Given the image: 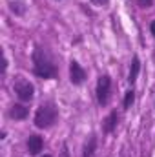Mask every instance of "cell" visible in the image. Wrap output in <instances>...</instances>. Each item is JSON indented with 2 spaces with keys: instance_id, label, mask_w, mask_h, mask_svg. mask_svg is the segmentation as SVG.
<instances>
[{
  "instance_id": "1",
  "label": "cell",
  "mask_w": 155,
  "mask_h": 157,
  "mask_svg": "<svg viewBox=\"0 0 155 157\" xmlns=\"http://www.w3.org/2000/svg\"><path fill=\"white\" fill-rule=\"evenodd\" d=\"M33 60V73L40 78H55L59 75V64L57 59L53 57V53L44 48V46H37L33 49L31 55Z\"/></svg>"
},
{
  "instance_id": "2",
  "label": "cell",
  "mask_w": 155,
  "mask_h": 157,
  "mask_svg": "<svg viewBox=\"0 0 155 157\" xmlns=\"http://www.w3.org/2000/svg\"><path fill=\"white\" fill-rule=\"evenodd\" d=\"M59 119V108L53 101H44L37 108L35 112V126L40 130H46V128H51Z\"/></svg>"
},
{
  "instance_id": "3",
  "label": "cell",
  "mask_w": 155,
  "mask_h": 157,
  "mask_svg": "<svg viewBox=\"0 0 155 157\" xmlns=\"http://www.w3.org/2000/svg\"><path fill=\"white\" fill-rule=\"evenodd\" d=\"M13 91L17 93V97L22 101V102H29L35 95V86L24 77H17L13 82Z\"/></svg>"
},
{
  "instance_id": "4",
  "label": "cell",
  "mask_w": 155,
  "mask_h": 157,
  "mask_svg": "<svg viewBox=\"0 0 155 157\" xmlns=\"http://www.w3.org/2000/svg\"><path fill=\"white\" fill-rule=\"evenodd\" d=\"M110 93H112V77L100 75L97 80V102L100 106H106L110 101Z\"/></svg>"
},
{
  "instance_id": "5",
  "label": "cell",
  "mask_w": 155,
  "mask_h": 157,
  "mask_svg": "<svg viewBox=\"0 0 155 157\" xmlns=\"http://www.w3.org/2000/svg\"><path fill=\"white\" fill-rule=\"evenodd\" d=\"M86 70L78 64L77 60H71L70 62V80H71V84H75V86H80L84 80H86Z\"/></svg>"
},
{
  "instance_id": "6",
  "label": "cell",
  "mask_w": 155,
  "mask_h": 157,
  "mask_svg": "<svg viewBox=\"0 0 155 157\" xmlns=\"http://www.w3.org/2000/svg\"><path fill=\"white\" fill-rule=\"evenodd\" d=\"M42 148H44V141H42L40 135L33 133V135L28 137V152L31 155H39L40 152H42Z\"/></svg>"
},
{
  "instance_id": "7",
  "label": "cell",
  "mask_w": 155,
  "mask_h": 157,
  "mask_svg": "<svg viewBox=\"0 0 155 157\" xmlns=\"http://www.w3.org/2000/svg\"><path fill=\"white\" fill-rule=\"evenodd\" d=\"M9 117L15 119V121H22V119L28 117V108L24 104H13L9 108Z\"/></svg>"
},
{
  "instance_id": "8",
  "label": "cell",
  "mask_w": 155,
  "mask_h": 157,
  "mask_svg": "<svg viewBox=\"0 0 155 157\" xmlns=\"http://www.w3.org/2000/svg\"><path fill=\"white\" fill-rule=\"evenodd\" d=\"M139 71H141V60H139V57L135 55V57L131 59V66H130V73H128V82H130V84H133V82L137 80Z\"/></svg>"
},
{
  "instance_id": "9",
  "label": "cell",
  "mask_w": 155,
  "mask_h": 157,
  "mask_svg": "<svg viewBox=\"0 0 155 157\" xmlns=\"http://www.w3.org/2000/svg\"><path fill=\"white\" fill-rule=\"evenodd\" d=\"M95 150H97V135H89V139L82 148V157H93Z\"/></svg>"
},
{
  "instance_id": "10",
  "label": "cell",
  "mask_w": 155,
  "mask_h": 157,
  "mask_svg": "<svg viewBox=\"0 0 155 157\" xmlns=\"http://www.w3.org/2000/svg\"><path fill=\"white\" fill-rule=\"evenodd\" d=\"M117 121H119L117 112H112V113L106 117V121H104V132H106V133H112V132L115 130L117 128Z\"/></svg>"
},
{
  "instance_id": "11",
  "label": "cell",
  "mask_w": 155,
  "mask_h": 157,
  "mask_svg": "<svg viewBox=\"0 0 155 157\" xmlns=\"http://www.w3.org/2000/svg\"><path fill=\"white\" fill-rule=\"evenodd\" d=\"M133 101H135V91L133 90H128L126 95H124V110H130L131 104H133Z\"/></svg>"
},
{
  "instance_id": "12",
  "label": "cell",
  "mask_w": 155,
  "mask_h": 157,
  "mask_svg": "<svg viewBox=\"0 0 155 157\" xmlns=\"http://www.w3.org/2000/svg\"><path fill=\"white\" fill-rule=\"evenodd\" d=\"M137 2L141 7H152V4H153V0H137Z\"/></svg>"
},
{
  "instance_id": "13",
  "label": "cell",
  "mask_w": 155,
  "mask_h": 157,
  "mask_svg": "<svg viewBox=\"0 0 155 157\" xmlns=\"http://www.w3.org/2000/svg\"><path fill=\"white\" fill-rule=\"evenodd\" d=\"M91 2H93L95 6H108V2H110V0H91Z\"/></svg>"
},
{
  "instance_id": "14",
  "label": "cell",
  "mask_w": 155,
  "mask_h": 157,
  "mask_svg": "<svg viewBox=\"0 0 155 157\" xmlns=\"http://www.w3.org/2000/svg\"><path fill=\"white\" fill-rule=\"evenodd\" d=\"M6 70H7V59H4V64H2V75H6Z\"/></svg>"
},
{
  "instance_id": "15",
  "label": "cell",
  "mask_w": 155,
  "mask_h": 157,
  "mask_svg": "<svg viewBox=\"0 0 155 157\" xmlns=\"http://www.w3.org/2000/svg\"><path fill=\"white\" fill-rule=\"evenodd\" d=\"M150 31H152V35L155 37V20H152V24H150Z\"/></svg>"
},
{
  "instance_id": "16",
  "label": "cell",
  "mask_w": 155,
  "mask_h": 157,
  "mask_svg": "<svg viewBox=\"0 0 155 157\" xmlns=\"http://www.w3.org/2000/svg\"><path fill=\"white\" fill-rule=\"evenodd\" d=\"M42 157H51V155H42Z\"/></svg>"
}]
</instances>
